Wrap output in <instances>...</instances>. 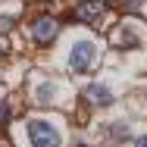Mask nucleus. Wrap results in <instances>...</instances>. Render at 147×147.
<instances>
[{
    "instance_id": "1",
    "label": "nucleus",
    "mask_w": 147,
    "mask_h": 147,
    "mask_svg": "<svg viewBox=\"0 0 147 147\" xmlns=\"http://www.w3.org/2000/svg\"><path fill=\"white\" fill-rule=\"evenodd\" d=\"M28 138L34 147H57L59 144V131L44 119H31L28 122Z\"/></svg>"
},
{
    "instance_id": "2",
    "label": "nucleus",
    "mask_w": 147,
    "mask_h": 147,
    "mask_svg": "<svg viewBox=\"0 0 147 147\" xmlns=\"http://www.w3.org/2000/svg\"><path fill=\"white\" fill-rule=\"evenodd\" d=\"M69 63H72L75 72L94 69V66H97V47H94L91 41H78V44L72 47V53H69Z\"/></svg>"
},
{
    "instance_id": "3",
    "label": "nucleus",
    "mask_w": 147,
    "mask_h": 147,
    "mask_svg": "<svg viewBox=\"0 0 147 147\" xmlns=\"http://www.w3.org/2000/svg\"><path fill=\"white\" fill-rule=\"evenodd\" d=\"M57 34H59V19H53V16H38V19L31 22V38H34L41 47L53 44Z\"/></svg>"
},
{
    "instance_id": "4",
    "label": "nucleus",
    "mask_w": 147,
    "mask_h": 147,
    "mask_svg": "<svg viewBox=\"0 0 147 147\" xmlns=\"http://www.w3.org/2000/svg\"><path fill=\"white\" fill-rule=\"evenodd\" d=\"M75 22H85V25H94L100 16H103V0H82L75 6Z\"/></svg>"
},
{
    "instance_id": "5",
    "label": "nucleus",
    "mask_w": 147,
    "mask_h": 147,
    "mask_svg": "<svg viewBox=\"0 0 147 147\" xmlns=\"http://www.w3.org/2000/svg\"><path fill=\"white\" fill-rule=\"evenodd\" d=\"M85 100H88L91 107H107V103H113V94H110V88H103V85H88L85 88Z\"/></svg>"
},
{
    "instance_id": "6",
    "label": "nucleus",
    "mask_w": 147,
    "mask_h": 147,
    "mask_svg": "<svg viewBox=\"0 0 147 147\" xmlns=\"http://www.w3.org/2000/svg\"><path fill=\"white\" fill-rule=\"evenodd\" d=\"M53 85H41V88H38V94H34V97H38V103H44V107H47V103H53Z\"/></svg>"
},
{
    "instance_id": "7",
    "label": "nucleus",
    "mask_w": 147,
    "mask_h": 147,
    "mask_svg": "<svg viewBox=\"0 0 147 147\" xmlns=\"http://www.w3.org/2000/svg\"><path fill=\"white\" fill-rule=\"evenodd\" d=\"M13 28V19L9 16H0V31H9Z\"/></svg>"
},
{
    "instance_id": "8",
    "label": "nucleus",
    "mask_w": 147,
    "mask_h": 147,
    "mask_svg": "<svg viewBox=\"0 0 147 147\" xmlns=\"http://www.w3.org/2000/svg\"><path fill=\"white\" fill-rule=\"evenodd\" d=\"M9 119V107H6V100H0V122H6Z\"/></svg>"
},
{
    "instance_id": "9",
    "label": "nucleus",
    "mask_w": 147,
    "mask_h": 147,
    "mask_svg": "<svg viewBox=\"0 0 147 147\" xmlns=\"http://www.w3.org/2000/svg\"><path fill=\"white\" fill-rule=\"evenodd\" d=\"M147 0H125V6H128V9H138V6H144Z\"/></svg>"
},
{
    "instance_id": "10",
    "label": "nucleus",
    "mask_w": 147,
    "mask_h": 147,
    "mask_svg": "<svg viewBox=\"0 0 147 147\" xmlns=\"http://www.w3.org/2000/svg\"><path fill=\"white\" fill-rule=\"evenodd\" d=\"M135 147H147V138H141V141H138V144H135Z\"/></svg>"
},
{
    "instance_id": "11",
    "label": "nucleus",
    "mask_w": 147,
    "mask_h": 147,
    "mask_svg": "<svg viewBox=\"0 0 147 147\" xmlns=\"http://www.w3.org/2000/svg\"><path fill=\"white\" fill-rule=\"evenodd\" d=\"M0 57H3V47H0Z\"/></svg>"
},
{
    "instance_id": "12",
    "label": "nucleus",
    "mask_w": 147,
    "mask_h": 147,
    "mask_svg": "<svg viewBox=\"0 0 147 147\" xmlns=\"http://www.w3.org/2000/svg\"><path fill=\"white\" fill-rule=\"evenodd\" d=\"M44 3H53V0H44Z\"/></svg>"
}]
</instances>
